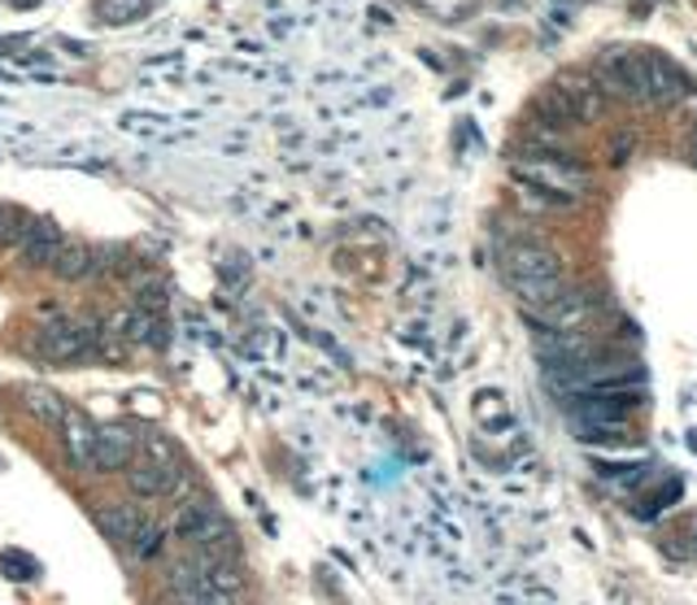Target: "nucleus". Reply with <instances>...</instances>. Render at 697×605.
<instances>
[{"label": "nucleus", "instance_id": "nucleus-3", "mask_svg": "<svg viewBox=\"0 0 697 605\" xmlns=\"http://www.w3.org/2000/svg\"><path fill=\"white\" fill-rule=\"evenodd\" d=\"M528 319H532L537 332H584L597 319V296L580 292V288H566L558 301L541 305V310H528Z\"/></svg>", "mask_w": 697, "mask_h": 605}, {"label": "nucleus", "instance_id": "nucleus-19", "mask_svg": "<svg viewBox=\"0 0 697 605\" xmlns=\"http://www.w3.org/2000/svg\"><path fill=\"white\" fill-rule=\"evenodd\" d=\"M0 244H4V209H0Z\"/></svg>", "mask_w": 697, "mask_h": 605}, {"label": "nucleus", "instance_id": "nucleus-7", "mask_svg": "<svg viewBox=\"0 0 697 605\" xmlns=\"http://www.w3.org/2000/svg\"><path fill=\"white\" fill-rule=\"evenodd\" d=\"M62 244H66L62 227H58L53 218H44V213H27V218H22V231H18V240H13L18 262L27 270H49Z\"/></svg>", "mask_w": 697, "mask_h": 605}, {"label": "nucleus", "instance_id": "nucleus-6", "mask_svg": "<svg viewBox=\"0 0 697 605\" xmlns=\"http://www.w3.org/2000/svg\"><path fill=\"white\" fill-rule=\"evenodd\" d=\"M139 453V427L136 423H96V453L92 471L96 474H123Z\"/></svg>", "mask_w": 697, "mask_h": 605}, {"label": "nucleus", "instance_id": "nucleus-9", "mask_svg": "<svg viewBox=\"0 0 697 605\" xmlns=\"http://www.w3.org/2000/svg\"><path fill=\"white\" fill-rule=\"evenodd\" d=\"M62 449H66V467L74 474H87L92 471V453H96V427L92 418H83L79 409H66L62 418Z\"/></svg>", "mask_w": 697, "mask_h": 605}, {"label": "nucleus", "instance_id": "nucleus-18", "mask_svg": "<svg viewBox=\"0 0 697 605\" xmlns=\"http://www.w3.org/2000/svg\"><path fill=\"white\" fill-rule=\"evenodd\" d=\"M689 161L697 166V123H694V132H689Z\"/></svg>", "mask_w": 697, "mask_h": 605}, {"label": "nucleus", "instance_id": "nucleus-13", "mask_svg": "<svg viewBox=\"0 0 697 605\" xmlns=\"http://www.w3.org/2000/svg\"><path fill=\"white\" fill-rule=\"evenodd\" d=\"M22 409L40 423V427H62V418H66L70 405L53 393V388H27L22 393Z\"/></svg>", "mask_w": 697, "mask_h": 605}, {"label": "nucleus", "instance_id": "nucleus-4", "mask_svg": "<svg viewBox=\"0 0 697 605\" xmlns=\"http://www.w3.org/2000/svg\"><path fill=\"white\" fill-rule=\"evenodd\" d=\"M689 96V79L680 74V70L672 66V62H663V58H645L641 53V70H636V101L641 105H663V109H672V105H680Z\"/></svg>", "mask_w": 697, "mask_h": 605}, {"label": "nucleus", "instance_id": "nucleus-2", "mask_svg": "<svg viewBox=\"0 0 697 605\" xmlns=\"http://www.w3.org/2000/svg\"><path fill=\"white\" fill-rule=\"evenodd\" d=\"M170 528H175V536L179 540H188L197 553L231 557V549H236V532H231V523L222 519V510H218L209 497H201V492L175 505Z\"/></svg>", "mask_w": 697, "mask_h": 605}, {"label": "nucleus", "instance_id": "nucleus-11", "mask_svg": "<svg viewBox=\"0 0 697 605\" xmlns=\"http://www.w3.org/2000/svg\"><path fill=\"white\" fill-rule=\"evenodd\" d=\"M139 519H144V514H139L136 505H127V501H114V505H101V510H96V528L105 532V540H110L114 549H132Z\"/></svg>", "mask_w": 697, "mask_h": 605}, {"label": "nucleus", "instance_id": "nucleus-17", "mask_svg": "<svg viewBox=\"0 0 697 605\" xmlns=\"http://www.w3.org/2000/svg\"><path fill=\"white\" fill-rule=\"evenodd\" d=\"M153 327H157V319H153V310H144V305H136L132 314H123V336L132 340V344H144V340L153 336Z\"/></svg>", "mask_w": 697, "mask_h": 605}, {"label": "nucleus", "instance_id": "nucleus-1", "mask_svg": "<svg viewBox=\"0 0 697 605\" xmlns=\"http://www.w3.org/2000/svg\"><path fill=\"white\" fill-rule=\"evenodd\" d=\"M514 179L519 192L541 197L545 205H575L593 188L589 170L571 157V148H523L514 157Z\"/></svg>", "mask_w": 697, "mask_h": 605}, {"label": "nucleus", "instance_id": "nucleus-16", "mask_svg": "<svg viewBox=\"0 0 697 605\" xmlns=\"http://www.w3.org/2000/svg\"><path fill=\"white\" fill-rule=\"evenodd\" d=\"M162 540H166V532H162L157 519H139L136 540H132V553H136V557H153V553H162Z\"/></svg>", "mask_w": 697, "mask_h": 605}, {"label": "nucleus", "instance_id": "nucleus-12", "mask_svg": "<svg viewBox=\"0 0 697 605\" xmlns=\"http://www.w3.org/2000/svg\"><path fill=\"white\" fill-rule=\"evenodd\" d=\"M510 292L523 301V310H541V305H550L558 301L562 292H566V279L562 274H541V279H514L510 283Z\"/></svg>", "mask_w": 697, "mask_h": 605}, {"label": "nucleus", "instance_id": "nucleus-10", "mask_svg": "<svg viewBox=\"0 0 697 605\" xmlns=\"http://www.w3.org/2000/svg\"><path fill=\"white\" fill-rule=\"evenodd\" d=\"M197 566H201V575H206V584L214 588V593H227V597L245 602V593H249V580H245L240 562H231V557H218V553H197Z\"/></svg>", "mask_w": 697, "mask_h": 605}, {"label": "nucleus", "instance_id": "nucleus-8", "mask_svg": "<svg viewBox=\"0 0 697 605\" xmlns=\"http://www.w3.org/2000/svg\"><path fill=\"white\" fill-rule=\"evenodd\" d=\"M501 267H506V283H514V279H541V274H562L558 253L550 244H537V240L510 244L506 258H501Z\"/></svg>", "mask_w": 697, "mask_h": 605}, {"label": "nucleus", "instance_id": "nucleus-5", "mask_svg": "<svg viewBox=\"0 0 697 605\" xmlns=\"http://www.w3.org/2000/svg\"><path fill=\"white\" fill-rule=\"evenodd\" d=\"M96 344V323H74V319H53L35 332V353L44 362H79Z\"/></svg>", "mask_w": 697, "mask_h": 605}, {"label": "nucleus", "instance_id": "nucleus-14", "mask_svg": "<svg viewBox=\"0 0 697 605\" xmlns=\"http://www.w3.org/2000/svg\"><path fill=\"white\" fill-rule=\"evenodd\" d=\"M123 474H127V492H132L136 501H162V497H166V488H170V479L157 471V467H148L144 458L132 462Z\"/></svg>", "mask_w": 697, "mask_h": 605}, {"label": "nucleus", "instance_id": "nucleus-15", "mask_svg": "<svg viewBox=\"0 0 697 605\" xmlns=\"http://www.w3.org/2000/svg\"><path fill=\"white\" fill-rule=\"evenodd\" d=\"M53 274L62 279V283H74V279H87L92 274V244H79V240H66L62 249H58V258H53Z\"/></svg>", "mask_w": 697, "mask_h": 605}]
</instances>
